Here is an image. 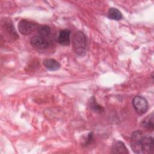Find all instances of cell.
I'll return each mask as SVG.
<instances>
[{"instance_id": "cell-1", "label": "cell", "mask_w": 154, "mask_h": 154, "mask_svg": "<svg viewBox=\"0 0 154 154\" xmlns=\"http://www.w3.org/2000/svg\"><path fill=\"white\" fill-rule=\"evenodd\" d=\"M131 146L133 152L138 154L153 153L154 143L152 136L144 134L140 131L133 132L131 137Z\"/></svg>"}, {"instance_id": "cell-2", "label": "cell", "mask_w": 154, "mask_h": 154, "mask_svg": "<svg viewBox=\"0 0 154 154\" xmlns=\"http://www.w3.org/2000/svg\"><path fill=\"white\" fill-rule=\"evenodd\" d=\"M72 45L75 52L84 56L87 51V39L85 34L81 31H76L72 37Z\"/></svg>"}, {"instance_id": "cell-3", "label": "cell", "mask_w": 154, "mask_h": 154, "mask_svg": "<svg viewBox=\"0 0 154 154\" xmlns=\"http://www.w3.org/2000/svg\"><path fill=\"white\" fill-rule=\"evenodd\" d=\"M132 105L138 114H145L149 108L147 100L141 96H136L133 98Z\"/></svg>"}, {"instance_id": "cell-4", "label": "cell", "mask_w": 154, "mask_h": 154, "mask_svg": "<svg viewBox=\"0 0 154 154\" xmlns=\"http://www.w3.org/2000/svg\"><path fill=\"white\" fill-rule=\"evenodd\" d=\"M37 27V24L27 20H22L19 22L18 25V29L19 32L22 35H29Z\"/></svg>"}, {"instance_id": "cell-5", "label": "cell", "mask_w": 154, "mask_h": 154, "mask_svg": "<svg viewBox=\"0 0 154 154\" xmlns=\"http://www.w3.org/2000/svg\"><path fill=\"white\" fill-rule=\"evenodd\" d=\"M30 43L32 47L38 49H45L49 46L48 40L40 35L32 37L30 40Z\"/></svg>"}, {"instance_id": "cell-6", "label": "cell", "mask_w": 154, "mask_h": 154, "mask_svg": "<svg viewBox=\"0 0 154 154\" xmlns=\"http://www.w3.org/2000/svg\"><path fill=\"white\" fill-rule=\"evenodd\" d=\"M2 27L4 32L8 37L13 40L18 38V35L10 20H5L2 24Z\"/></svg>"}, {"instance_id": "cell-7", "label": "cell", "mask_w": 154, "mask_h": 154, "mask_svg": "<svg viewBox=\"0 0 154 154\" xmlns=\"http://www.w3.org/2000/svg\"><path fill=\"white\" fill-rule=\"evenodd\" d=\"M70 30L66 29L61 31L57 37V42L63 46H67L70 43Z\"/></svg>"}, {"instance_id": "cell-8", "label": "cell", "mask_w": 154, "mask_h": 154, "mask_svg": "<svg viewBox=\"0 0 154 154\" xmlns=\"http://www.w3.org/2000/svg\"><path fill=\"white\" fill-rule=\"evenodd\" d=\"M111 150L112 153L116 154H125L129 153L124 143L120 141H116L112 146Z\"/></svg>"}, {"instance_id": "cell-9", "label": "cell", "mask_w": 154, "mask_h": 154, "mask_svg": "<svg viewBox=\"0 0 154 154\" xmlns=\"http://www.w3.org/2000/svg\"><path fill=\"white\" fill-rule=\"evenodd\" d=\"M43 64L49 70L55 71L60 68V64L55 60L52 58H46L43 61Z\"/></svg>"}, {"instance_id": "cell-10", "label": "cell", "mask_w": 154, "mask_h": 154, "mask_svg": "<svg viewBox=\"0 0 154 154\" xmlns=\"http://www.w3.org/2000/svg\"><path fill=\"white\" fill-rule=\"evenodd\" d=\"M141 126L143 128H144L147 131H153V126H154L153 113L147 116L146 118H144L143 120L141 122Z\"/></svg>"}, {"instance_id": "cell-11", "label": "cell", "mask_w": 154, "mask_h": 154, "mask_svg": "<svg viewBox=\"0 0 154 154\" xmlns=\"http://www.w3.org/2000/svg\"><path fill=\"white\" fill-rule=\"evenodd\" d=\"M89 107L93 112L97 114H101L104 111L103 108L96 102L94 96L91 97L89 100Z\"/></svg>"}, {"instance_id": "cell-12", "label": "cell", "mask_w": 154, "mask_h": 154, "mask_svg": "<svg viewBox=\"0 0 154 154\" xmlns=\"http://www.w3.org/2000/svg\"><path fill=\"white\" fill-rule=\"evenodd\" d=\"M108 17L112 20H119L122 18V14L118 9L112 7L109 9L108 12Z\"/></svg>"}, {"instance_id": "cell-13", "label": "cell", "mask_w": 154, "mask_h": 154, "mask_svg": "<svg viewBox=\"0 0 154 154\" xmlns=\"http://www.w3.org/2000/svg\"><path fill=\"white\" fill-rule=\"evenodd\" d=\"M38 33L40 36L46 37L51 34V28L47 25H42L38 28Z\"/></svg>"}]
</instances>
